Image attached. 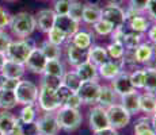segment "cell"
<instances>
[{"label": "cell", "mask_w": 156, "mask_h": 135, "mask_svg": "<svg viewBox=\"0 0 156 135\" xmlns=\"http://www.w3.org/2000/svg\"><path fill=\"white\" fill-rule=\"evenodd\" d=\"M117 100V93L114 92V89L110 85H101L99 96H98L97 104L103 108H107L113 104H115Z\"/></svg>", "instance_id": "obj_25"}, {"label": "cell", "mask_w": 156, "mask_h": 135, "mask_svg": "<svg viewBox=\"0 0 156 135\" xmlns=\"http://www.w3.org/2000/svg\"><path fill=\"white\" fill-rule=\"evenodd\" d=\"M46 57L44 56V53L40 50V47H34L30 53V56L27 57L25 62V68L29 69L30 72L37 74H44L45 66H46Z\"/></svg>", "instance_id": "obj_11"}, {"label": "cell", "mask_w": 156, "mask_h": 135, "mask_svg": "<svg viewBox=\"0 0 156 135\" xmlns=\"http://www.w3.org/2000/svg\"><path fill=\"white\" fill-rule=\"evenodd\" d=\"M155 47L149 42H141L136 49L133 50V58L136 64H147L149 65L151 59L154 58Z\"/></svg>", "instance_id": "obj_14"}, {"label": "cell", "mask_w": 156, "mask_h": 135, "mask_svg": "<svg viewBox=\"0 0 156 135\" xmlns=\"http://www.w3.org/2000/svg\"><path fill=\"white\" fill-rule=\"evenodd\" d=\"M8 27L11 29V32L18 38L26 39L27 37L34 32V30L37 29V23H35V16L30 12H18L16 15L11 16L10 25Z\"/></svg>", "instance_id": "obj_1"}, {"label": "cell", "mask_w": 156, "mask_h": 135, "mask_svg": "<svg viewBox=\"0 0 156 135\" xmlns=\"http://www.w3.org/2000/svg\"><path fill=\"white\" fill-rule=\"evenodd\" d=\"M92 29H94V31L97 32L98 35H101V37H106V35L112 34L113 30H114V27L110 25L107 20L99 19L97 23H94V25H92Z\"/></svg>", "instance_id": "obj_39"}, {"label": "cell", "mask_w": 156, "mask_h": 135, "mask_svg": "<svg viewBox=\"0 0 156 135\" xmlns=\"http://www.w3.org/2000/svg\"><path fill=\"white\" fill-rule=\"evenodd\" d=\"M18 101L15 97L14 91H8V89H2L0 88V108L5 111H10L16 107Z\"/></svg>", "instance_id": "obj_27"}, {"label": "cell", "mask_w": 156, "mask_h": 135, "mask_svg": "<svg viewBox=\"0 0 156 135\" xmlns=\"http://www.w3.org/2000/svg\"><path fill=\"white\" fill-rule=\"evenodd\" d=\"M124 32L125 34H124V39H122V45H124L126 52H133V50L141 43L143 34L132 31V30L128 27V25L124 26Z\"/></svg>", "instance_id": "obj_22"}, {"label": "cell", "mask_w": 156, "mask_h": 135, "mask_svg": "<svg viewBox=\"0 0 156 135\" xmlns=\"http://www.w3.org/2000/svg\"><path fill=\"white\" fill-rule=\"evenodd\" d=\"M34 43L29 39H19V41H12L11 45L8 46L7 52H5V58L14 61L16 64L25 65L26 59L30 56L31 50L34 49Z\"/></svg>", "instance_id": "obj_3"}, {"label": "cell", "mask_w": 156, "mask_h": 135, "mask_svg": "<svg viewBox=\"0 0 156 135\" xmlns=\"http://www.w3.org/2000/svg\"><path fill=\"white\" fill-rule=\"evenodd\" d=\"M99 19H102V8L97 4H84L82 20L87 25H94Z\"/></svg>", "instance_id": "obj_26"}, {"label": "cell", "mask_w": 156, "mask_h": 135, "mask_svg": "<svg viewBox=\"0 0 156 135\" xmlns=\"http://www.w3.org/2000/svg\"><path fill=\"white\" fill-rule=\"evenodd\" d=\"M20 80L16 79H7V77H2L0 79V88L2 89H8V91H15L16 85L19 84Z\"/></svg>", "instance_id": "obj_44"}, {"label": "cell", "mask_w": 156, "mask_h": 135, "mask_svg": "<svg viewBox=\"0 0 156 135\" xmlns=\"http://www.w3.org/2000/svg\"><path fill=\"white\" fill-rule=\"evenodd\" d=\"M101 91V84L98 81H84L80 88L77 89L76 95L82 99L83 104H97L98 96Z\"/></svg>", "instance_id": "obj_10"}, {"label": "cell", "mask_w": 156, "mask_h": 135, "mask_svg": "<svg viewBox=\"0 0 156 135\" xmlns=\"http://www.w3.org/2000/svg\"><path fill=\"white\" fill-rule=\"evenodd\" d=\"M75 72L79 76V79L82 80V83H84V81H97L98 77H99L98 76V68L90 61H84L83 64L77 65L75 68Z\"/></svg>", "instance_id": "obj_17"}, {"label": "cell", "mask_w": 156, "mask_h": 135, "mask_svg": "<svg viewBox=\"0 0 156 135\" xmlns=\"http://www.w3.org/2000/svg\"><path fill=\"white\" fill-rule=\"evenodd\" d=\"M149 122H151V127L154 128V131L156 133V115H151V116H149Z\"/></svg>", "instance_id": "obj_54"}, {"label": "cell", "mask_w": 156, "mask_h": 135, "mask_svg": "<svg viewBox=\"0 0 156 135\" xmlns=\"http://www.w3.org/2000/svg\"><path fill=\"white\" fill-rule=\"evenodd\" d=\"M149 0H129V7L134 8V10L140 11V12H145V8L148 5Z\"/></svg>", "instance_id": "obj_47"}, {"label": "cell", "mask_w": 156, "mask_h": 135, "mask_svg": "<svg viewBox=\"0 0 156 135\" xmlns=\"http://www.w3.org/2000/svg\"><path fill=\"white\" fill-rule=\"evenodd\" d=\"M15 97L18 104L27 106V104H35L38 99V86L34 83L27 80H20L15 88Z\"/></svg>", "instance_id": "obj_4"}, {"label": "cell", "mask_w": 156, "mask_h": 135, "mask_svg": "<svg viewBox=\"0 0 156 135\" xmlns=\"http://www.w3.org/2000/svg\"><path fill=\"white\" fill-rule=\"evenodd\" d=\"M55 27L62 32L67 38H71L73 34L79 31L80 22L72 19L69 15H56Z\"/></svg>", "instance_id": "obj_12"}, {"label": "cell", "mask_w": 156, "mask_h": 135, "mask_svg": "<svg viewBox=\"0 0 156 135\" xmlns=\"http://www.w3.org/2000/svg\"><path fill=\"white\" fill-rule=\"evenodd\" d=\"M11 42H12V39H11L10 35H8L5 31L0 30V53H4L5 54L8 46L11 45Z\"/></svg>", "instance_id": "obj_45"}, {"label": "cell", "mask_w": 156, "mask_h": 135, "mask_svg": "<svg viewBox=\"0 0 156 135\" xmlns=\"http://www.w3.org/2000/svg\"><path fill=\"white\" fill-rule=\"evenodd\" d=\"M35 124L40 135H57L61 130L56 112H44L41 116H38Z\"/></svg>", "instance_id": "obj_6"}, {"label": "cell", "mask_w": 156, "mask_h": 135, "mask_svg": "<svg viewBox=\"0 0 156 135\" xmlns=\"http://www.w3.org/2000/svg\"><path fill=\"white\" fill-rule=\"evenodd\" d=\"M62 85V80L61 77H56L52 74H42V80H41V86L50 89V91H57L60 86Z\"/></svg>", "instance_id": "obj_36"}, {"label": "cell", "mask_w": 156, "mask_h": 135, "mask_svg": "<svg viewBox=\"0 0 156 135\" xmlns=\"http://www.w3.org/2000/svg\"><path fill=\"white\" fill-rule=\"evenodd\" d=\"M15 122H16V118H15L10 111H5V110L0 111V130L5 135H10Z\"/></svg>", "instance_id": "obj_30"}, {"label": "cell", "mask_w": 156, "mask_h": 135, "mask_svg": "<svg viewBox=\"0 0 156 135\" xmlns=\"http://www.w3.org/2000/svg\"><path fill=\"white\" fill-rule=\"evenodd\" d=\"M56 116L57 120H58L60 128L64 131H68V133L77 130L83 122V115L80 113L79 110H73V108L65 106L60 107L56 111Z\"/></svg>", "instance_id": "obj_2"}, {"label": "cell", "mask_w": 156, "mask_h": 135, "mask_svg": "<svg viewBox=\"0 0 156 135\" xmlns=\"http://www.w3.org/2000/svg\"><path fill=\"white\" fill-rule=\"evenodd\" d=\"M7 2H16V0H7Z\"/></svg>", "instance_id": "obj_58"}, {"label": "cell", "mask_w": 156, "mask_h": 135, "mask_svg": "<svg viewBox=\"0 0 156 135\" xmlns=\"http://www.w3.org/2000/svg\"><path fill=\"white\" fill-rule=\"evenodd\" d=\"M119 97H121L119 104H121L130 115H136V113L140 112V92L139 91H133L128 95L119 96Z\"/></svg>", "instance_id": "obj_18"}, {"label": "cell", "mask_w": 156, "mask_h": 135, "mask_svg": "<svg viewBox=\"0 0 156 135\" xmlns=\"http://www.w3.org/2000/svg\"><path fill=\"white\" fill-rule=\"evenodd\" d=\"M67 61L71 66L76 68L77 65L87 61V50L79 49V47L73 46L72 43H68L67 45Z\"/></svg>", "instance_id": "obj_21"}, {"label": "cell", "mask_w": 156, "mask_h": 135, "mask_svg": "<svg viewBox=\"0 0 156 135\" xmlns=\"http://www.w3.org/2000/svg\"><path fill=\"white\" fill-rule=\"evenodd\" d=\"M61 80H62V85L67 86L68 89H71L73 93H76L77 89H79L80 85H82V80L79 79V76L76 74V72L75 70L65 72Z\"/></svg>", "instance_id": "obj_29"}, {"label": "cell", "mask_w": 156, "mask_h": 135, "mask_svg": "<svg viewBox=\"0 0 156 135\" xmlns=\"http://www.w3.org/2000/svg\"><path fill=\"white\" fill-rule=\"evenodd\" d=\"M106 113H107V119H109L110 127L115 128V130L125 128L129 123H130L132 115L119 103H115V104H113V106L107 107Z\"/></svg>", "instance_id": "obj_5"}, {"label": "cell", "mask_w": 156, "mask_h": 135, "mask_svg": "<svg viewBox=\"0 0 156 135\" xmlns=\"http://www.w3.org/2000/svg\"><path fill=\"white\" fill-rule=\"evenodd\" d=\"M46 34H48V41H49L50 43L56 45V46H61V45L68 39V38L65 37V35L62 34L60 30L56 29V27H53L52 30H49Z\"/></svg>", "instance_id": "obj_40"}, {"label": "cell", "mask_w": 156, "mask_h": 135, "mask_svg": "<svg viewBox=\"0 0 156 135\" xmlns=\"http://www.w3.org/2000/svg\"><path fill=\"white\" fill-rule=\"evenodd\" d=\"M40 50L44 53L46 59H60V57H61V49H60V46L50 43L48 39L42 42V45L40 46Z\"/></svg>", "instance_id": "obj_34"}, {"label": "cell", "mask_w": 156, "mask_h": 135, "mask_svg": "<svg viewBox=\"0 0 156 135\" xmlns=\"http://www.w3.org/2000/svg\"><path fill=\"white\" fill-rule=\"evenodd\" d=\"M128 27L132 30V31L134 32H139V34H144V32L148 31V29L151 26H149V20L147 19L144 15H139V16H136L134 19H132L130 22L126 23Z\"/></svg>", "instance_id": "obj_31"}, {"label": "cell", "mask_w": 156, "mask_h": 135, "mask_svg": "<svg viewBox=\"0 0 156 135\" xmlns=\"http://www.w3.org/2000/svg\"><path fill=\"white\" fill-rule=\"evenodd\" d=\"M55 20H56V14L53 10L45 8V10L38 11V14L35 15V23L37 27L42 32H48L49 30H52L55 27Z\"/></svg>", "instance_id": "obj_15"}, {"label": "cell", "mask_w": 156, "mask_h": 135, "mask_svg": "<svg viewBox=\"0 0 156 135\" xmlns=\"http://www.w3.org/2000/svg\"><path fill=\"white\" fill-rule=\"evenodd\" d=\"M83 10H84V4H82V3H79V2H72L68 15H69L72 19L77 20V22H82Z\"/></svg>", "instance_id": "obj_42"}, {"label": "cell", "mask_w": 156, "mask_h": 135, "mask_svg": "<svg viewBox=\"0 0 156 135\" xmlns=\"http://www.w3.org/2000/svg\"><path fill=\"white\" fill-rule=\"evenodd\" d=\"M0 135H5V134H4V133H3V131H2V130H0Z\"/></svg>", "instance_id": "obj_57"}, {"label": "cell", "mask_w": 156, "mask_h": 135, "mask_svg": "<svg viewBox=\"0 0 156 135\" xmlns=\"http://www.w3.org/2000/svg\"><path fill=\"white\" fill-rule=\"evenodd\" d=\"M72 0H55L53 3V11L56 15H68L71 8Z\"/></svg>", "instance_id": "obj_41"}, {"label": "cell", "mask_w": 156, "mask_h": 135, "mask_svg": "<svg viewBox=\"0 0 156 135\" xmlns=\"http://www.w3.org/2000/svg\"><path fill=\"white\" fill-rule=\"evenodd\" d=\"M140 112H144L147 116H151L156 112V95L144 92L140 93Z\"/></svg>", "instance_id": "obj_24"}, {"label": "cell", "mask_w": 156, "mask_h": 135, "mask_svg": "<svg viewBox=\"0 0 156 135\" xmlns=\"http://www.w3.org/2000/svg\"><path fill=\"white\" fill-rule=\"evenodd\" d=\"M148 38H149V43H152L154 47H156V25L151 26L148 29Z\"/></svg>", "instance_id": "obj_52"}, {"label": "cell", "mask_w": 156, "mask_h": 135, "mask_svg": "<svg viewBox=\"0 0 156 135\" xmlns=\"http://www.w3.org/2000/svg\"><path fill=\"white\" fill-rule=\"evenodd\" d=\"M145 12L149 16V19L156 23V0H149L148 5L145 8Z\"/></svg>", "instance_id": "obj_50"}, {"label": "cell", "mask_w": 156, "mask_h": 135, "mask_svg": "<svg viewBox=\"0 0 156 135\" xmlns=\"http://www.w3.org/2000/svg\"><path fill=\"white\" fill-rule=\"evenodd\" d=\"M106 52H107L109 58H113V59L119 61V59L125 56V52H126V50H125L124 45L119 43V42H112V43L106 47Z\"/></svg>", "instance_id": "obj_37"}, {"label": "cell", "mask_w": 156, "mask_h": 135, "mask_svg": "<svg viewBox=\"0 0 156 135\" xmlns=\"http://www.w3.org/2000/svg\"><path fill=\"white\" fill-rule=\"evenodd\" d=\"M154 115H156V112H155V113H154Z\"/></svg>", "instance_id": "obj_59"}, {"label": "cell", "mask_w": 156, "mask_h": 135, "mask_svg": "<svg viewBox=\"0 0 156 135\" xmlns=\"http://www.w3.org/2000/svg\"><path fill=\"white\" fill-rule=\"evenodd\" d=\"M145 81H144V91L156 95V68L147 66L144 69Z\"/></svg>", "instance_id": "obj_32"}, {"label": "cell", "mask_w": 156, "mask_h": 135, "mask_svg": "<svg viewBox=\"0 0 156 135\" xmlns=\"http://www.w3.org/2000/svg\"><path fill=\"white\" fill-rule=\"evenodd\" d=\"M44 73L52 74V76L61 77L62 79V76H64V73H65L64 64L61 62V59H48Z\"/></svg>", "instance_id": "obj_35"}, {"label": "cell", "mask_w": 156, "mask_h": 135, "mask_svg": "<svg viewBox=\"0 0 156 135\" xmlns=\"http://www.w3.org/2000/svg\"><path fill=\"white\" fill-rule=\"evenodd\" d=\"M130 81L136 91L144 89V81H145L144 69H134L133 72H130Z\"/></svg>", "instance_id": "obj_38"}, {"label": "cell", "mask_w": 156, "mask_h": 135, "mask_svg": "<svg viewBox=\"0 0 156 135\" xmlns=\"http://www.w3.org/2000/svg\"><path fill=\"white\" fill-rule=\"evenodd\" d=\"M38 107L44 111V112H56L60 107V103L57 100L56 91H50V89L45 88V86H40L38 89Z\"/></svg>", "instance_id": "obj_7"}, {"label": "cell", "mask_w": 156, "mask_h": 135, "mask_svg": "<svg viewBox=\"0 0 156 135\" xmlns=\"http://www.w3.org/2000/svg\"><path fill=\"white\" fill-rule=\"evenodd\" d=\"M102 19L107 20L114 27V30L121 29V27L126 25V22H125V11L119 5L115 4H109L102 8Z\"/></svg>", "instance_id": "obj_8"}, {"label": "cell", "mask_w": 156, "mask_h": 135, "mask_svg": "<svg viewBox=\"0 0 156 135\" xmlns=\"http://www.w3.org/2000/svg\"><path fill=\"white\" fill-rule=\"evenodd\" d=\"M72 93L73 92L71 91V89H68L67 86H64V85H61L58 89L56 91V96H57V100H58V103H60V106H65V103L68 101V99L72 96Z\"/></svg>", "instance_id": "obj_43"}, {"label": "cell", "mask_w": 156, "mask_h": 135, "mask_svg": "<svg viewBox=\"0 0 156 135\" xmlns=\"http://www.w3.org/2000/svg\"><path fill=\"white\" fill-rule=\"evenodd\" d=\"M5 54L4 53H0V72H2V68H3V65H4V62H5Z\"/></svg>", "instance_id": "obj_55"}, {"label": "cell", "mask_w": 156, "mask_h": 135, "mask_svg": "<svg viewBox=\"0 0 156 135\" xmlns=\"http://www.w3.org/2000/svg\"><path fill=\"white\" fill-rule=\"evenodd\" d=\"M0 73H2V77L22 80V77L25 76V73H26V68H25V65H22V64H16V62H14V61L5 59Z\"/></svg>", "instance_id": "obj_16"}, {"label": "cell", "mask_w": 156, "mask_h": 135, "mask_svg": "<svg viewBox=\"0 0 156 135\" xmlns=\"http://www.w3.org/2000/svg\"><path fill=\"white\" fill-rule=\"evenodd\" d=\"M134 135H156L154 128L151 127L149 116L137 119V122L134 123Z\"/></svg>", "instance_id": "obj_33"}, {"label": "cell", "mask_w": 156, "mask_h": 135, "mask_svg": "<svg viewBox=\"0 0 156 135\" xmlns=\"http://www.w3.org/2000/svg\"><path fill=\"white\" fill-rule=\"evenodd\" d=\"M121 65L118 61H107L105 64H102L101 66H98V76L101 79L109 80L112 81L113 79H115L119 73H121Z\"/></svg>", "instance_id": "obj_20"}, {"label": "cell", "mask_w": 156, "mask_h": 135, "mask_svg": "<svg viewBox=\"0 0 156 135\" xmlns=\"http://www.w3.org/2000/svg\"><path fill=\"white\" fill-rule=\"evenodd\" d=\"M110 86L114 89L117 96H124V95H128L130 92L136 91L133 88V85H132L130 73H128V72H121L115 79L112 80V85Z\"/></svg>", "instance_id": "obj_13"}, {"label": "cell", "mask_w": 156, "mask_h": 135, "mask_svg": "<svg viewBox=\"0 0 156 135\" xmlns=\"http://www.w3.org/2000/svg\"><path fill=\"white\" fill-rule=\"evenodd\" d=\"M139 15H143V12H140V11L134 10V8H130L129 7L126 11H125V22H130L132 19H134L136 16H139Z\"/></svg>", "instance_id": "obj_51"}, {"label": "cell", "mask_w": 156, "mask_h": 135, "mask_svg": "<svg viewBox=\"0 0 156 135\" xmlns=\"http://www.w3.org/2000/svg\"><path fill=\"white\" fill-rule=\"evenodd\" d=\"M37 116H38V108H37V103H35V104L23 106L18 119L22 123H34L37 120Z\"/></svg>", "instance_id": "obj_28"}, {"label": "cell", "mask_w": 156, "mask_h": 135, "mask_svg": "<svg viewBox=\"0 0 156 135\" xmlns=\"http://www.w3.org/2000/svg\"><path fill=\"white\" fill-rule=\"evenodd\" d=\"M71 43L73 46L79 47V49L83 50H88L90 47L92 46V42H94V35L88 31H83V30H79L76 34H73L69 38Z\"/></svg>", "instance_id": "obj_23"}, {"label": "cell", "mask_w": 156, "mask_h": 135, "mask_svg": "<svg viewBox=\"0 0 156 135\" xmlns=\"http://www.w3.org/2000/svg\"><path fill=\"white\" fill-rule=\"evenodd\" d=\"M22 134L23 135H40L38 134V128H37V124L34 123H22Z\"/></svg>", "instance_id": "obj_46"}, {"label": "cell", "mask_w": 156, "mask_h": 135, "mask_svg": "<svg viewBox=\"0 0 156 135\" xmlns=\"http://www.w3.org/2000/svg\"><path fill=\"white\" fill-rule=\"evenodd\" d=\"M94 135H118V130H115L113 127H107V128H103V130L94 133Z\"/></svg>", "instance_id": "obj_53"}, {"label": "cell", "mask_w": 156, "mask_h": 135, "mask_svg": "<svg viewBox=\"0 0 156 135\" xmlns=\"http://www.w3.org/2000/svg\"><path fill=\"white\" fill-rule=\"evenodd\" d=\"M10 20H11V15L3 7H0V30H3L4 27L10 25Z\"/></svg>", "instance_id": "obj_49"}, {"label": "cell", "mask_w": 156, "mask_h": 135, "mask_svg": "<svg viewBox=\"0 0 156 135\" xmlns=\"http://www.w3.org/2000/svg\"><path fill=\"white\" fill-rule=\"evenodd\" d=\"M109 3H110V4L119 5V4H122V3H124V0H109Z\"/></svg>", "instance_id": "obj_56"}, {"label": "cell", "mask_w": 156, "mask_h": 135, "mask_svg": "<svg viewBox=\"0 0 156 135\" xmlns=\"http://www.w3.org/2000/svg\"><path fill=\"white\" fill-rule=\"evenodd\" d=\"M88 126L92 133H97V131H101L103 128L110 127L107 113H106V108H103L101 106L92 107L88 113Z\"/></svg>", "instance_id": "obj_9"}, {"label": "cell", "mask_w": 156, "mask_h": 135, "mask_svg": "<svg viewBox=\"0 0 156 135\" xmlns=\"http://www.w3.org/2000/svg\"><path fill=\"white\" fill-rule=\"evenodd\" d=\"M87 61L94 64L95 66H101L102 64L109 61V56H107L106 47L99 46V45H92L88 50H87Z\"/></svg>", "instance_id": "obj_19"}, {"label": "cell", "mask_w": 156, "mask_h": 135, "mask_svg": "<svg viewBox=\"0 0 156 135\" xmlns=\"http://www.w3.org/2000/svg\"><path fill=\"white\" fill-rule=\"evenodd\" d=\"M82 104H83L82 99H80L76 93H72V96H71L69 99H68L67 103H65V107L73 108V110H79V108L82 107Z\"/></svg>", "instance_id": "obj_48"}]
</instances>
